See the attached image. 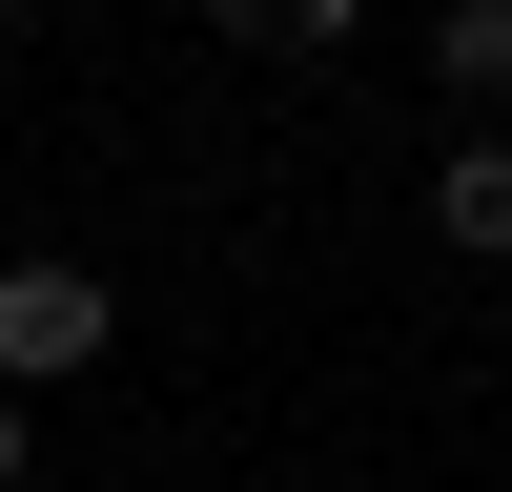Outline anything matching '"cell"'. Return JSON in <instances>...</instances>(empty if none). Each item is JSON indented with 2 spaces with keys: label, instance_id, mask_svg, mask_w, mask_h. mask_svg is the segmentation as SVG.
Returning a JSON list of instances; mask_svg holds the SVG:
<instances>
[{
  "label": "cell",
  "instance_id": "7a4b0ae2",
  "mask_svg": "<svg viewBox=\"0 0 512 492\" xmlns=\"http://www.w3.org/2000/svg\"><path fill=\"white\" fill-rule=\"evenodd\" d=\"M431 226L472 246V267H512V123H472V144L431 164Z\"/></svg>",
  "mask_w": 512,
  "mask_h": 492
},
{
  "label": "cell",
  "instance_id": "52a82bcc",
  "mask_svg": "<svg viewBox=\"0 0 512 492\" xmlns=\"http://www.w3.org/2000/svg\"><path fill=\"white\" fill-rule=\"evenodd\" d=\"M0 41H21V0H0Z\"/></svg>",
  "mask_w": 512,
  "mask_h": 492
},
{
  "label": "cell",
  "instance_id": "277c9868",
  "mask_svg": "<svg viewBox=\"0 0 512 492\" xmlns=\"http://www.w3.org/2000/svg\"><path fill=\"white\" fill-rule=\"evenodd\" d=\"M0 492H41V410L21 390H0Z\"/></svg>",
  "mask_w": 512,
  "mask_h": 492
},
{
  "label": "cell",
  "instance_id": "5b68a950",
  "mask_svg": "<svg viewBox=\"0 0 512 492\" xmlns=\"http://www.w3.org/2000/svg\"><path fill=\"white\" fill-rule=\"evenodd\" d=\"M349 21H369V0H287V41H349Z\"/></svg>",
  "mask_w": 512,
  "mask_h": 492
},
{
  "label": "cell",
  "instance_id": "8992f818",
  "mask_svg": "<svg viewBox=\"0 0 512 492\" xmlns=\"http://www.w3.org/2000/svg\"><path fill=\"white\" fill-rule=\"evenodd\" d=\"M205 21H226V41H287V0H205Z\"/></svg>",
  "mask_w": 512,
  "mask_h": 492
},
{
  "label": "cell",
  "instance_id": "3957f363",
  "mask_svg": "<svg viewBox=\"0 0 512 492\" xmlns=\"http://www.w3.org/2000/svg\"><path fill=\"white\" fill-rule=\"evenodd\" d=\"M431 82H451V103H512V0H451V21H431Z\"/></svg>",
  "mask_w": 512,
  "mask_h": 492
},
{
  "label": "cell",
  "instance_id": "6da1fadb",
  "mask_svg": "<svg viewBox=\"0 0 512 492\" xmlns=\"http://www.w3.org/2000/svg\"><path fill=\"white\" fill-rule=\"evenodd\" d=\"M103 349H123V287H103V267H62V246H21V267H0V390L41 410L62 369H103Z\"/></svg>",
  "mask_w": 512,
  "mask_h": 492
}]
</instances>
